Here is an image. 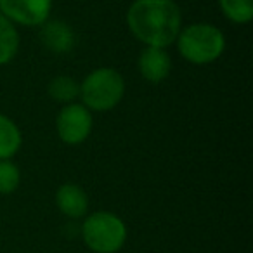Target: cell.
<instances>
[{"label": "cell", "instance_id": "12", "mask_svg": "<svg viewBox=\"0 0 253 253\" xmlns=\"http://www.w3.org/2000/svg\"><path fill=\"white\" fill-rule=\"evenodd\" d=\"M49 95L56 102H63V104H71L75 99L80 95V85L77 80L66 75H59V77L52 78L49 84Z\"/></svg>", "mask_w": 253, "mask_h": 253}, {"label": "cell", "instance_id": "7", "mask_svg": "<svg viewBox=\"0 0 253 253\" xmlns=\"http://www.w3.org/2000/svg\"><path fill=\"white\" fill-rule=\"evenodd\" d=\"M137 66L141 75L149 84H160L170 75L172 59L169 52L160 47H146L137 59Z\"/></svg>", "mask_w": 253, "mask_h": 253}, {"label": "cell", "instance_id": "8", "mask_svg": "<svg viewBox=\"0 0 253 253\" xmlns=\"http://www.w3.org/2000/svg\"><path fill=\"white\" fill-rule=\"evenodd\" d=\"M42 43L54 54H66L75 47V32L64 21L43 23L40 30Z\"/></svg>", "mask_w": 253, "mask_h": 253}, {"label": "cell", "instance_id": "1", "mask_svg": "<svg viewBox=\"0 0 253 253\" xmlns=\"http://www.w3.org/2000/svg\"><path fill=\"white\" fill-rule=\"evenodd\" d=\"M126 23L146 47L165 49L179 37L182 16L173 0H135L126 12Z\"/></svg>", "mask_w": 253, "mask_h": 253}, {"label": "cell", "instance_id": "14", "mask_svg": "<svg viewBox=\"0 0 253 253\" xmlns=\"http://www.w3.org/2000/svg\"><path fill=\"white\" fill-rule=\"evenodd\" d=\"M21 173L11 160H0V194H11L18 189Z\"/></svg>", "mask_w": 253, "mask_h": 253}, {"label": "cell", "instance_id": "3", "mask_svg": "<svg viewBox=\"0 0 253 253\" xmlns=\"http://www.w3.org/2000/svg\"><path fill=\"white\" fill-rule=\"evenodd\" d=\"M125 95V80L113 68H97L80 85V97L87 109L109 111Z\"/></svg>", "mask_w": 253, "mask_h": 253}, {"label": "cell", "instance_id": "2", "mask_svg": "<svg viewBox=\"0 0 253 253\" xmlns=\"http://www.w3.org/2000/svg\"><path fill=\"white\" fill-rule=\"evenodd\" d=\"M177 49L186 61L193 64H208L217 61L225 50V37L210 23H194L180 30Z\"/></svg>", "mask_w": 253, "mask_h": 253}, {"label": "cell", "instance_id": "5", "mask_svg": "<svg viewBox=\"0 0 253 253\" xmlns=\"http://www.w3.org/2000/svg\"><path fill=\"white\" fill-rule=\"evenodd\" d=\"M57 135L66 144H82L92 132V113L84 104L71 102L59 111L56 120Z\"/></svg>", "mask_w": 253, "mask_h": 253}, {"label": "cell", "instance_id": "10", "mask_svg": "<svg viewBox=\"0 0 253 253\" xmlns=\"http://www.w3.org/2000/svg\"><path fill=\"white\" fill-rule=\"evenodd\" d=\"M21 130L9 116L0 115V160H11L21 148Z\"/></svg>", "mask_w": 253, "mask_h": 253}, {"label": "cell", "instance_id": "4", "mask_svg": "<svg viewBox=\"0 0 253 253\" xmlns=\"http://www.w3.org/2000/svg\"><path fill=\"white\" fill-rule=\"evenodd\" d=\"M84 241L95 253H115L126 239V227L122 218L109 211H97L82 225Z\"/></svg>", "mask_w": 253, "mask_h": 253}, {"label": "cell", "instance_id": "6", "mask_svg": "<svg viewBox=\"0 0 253 253\" xmlns=\"http://www.w3.org/2000/svg\"><path fill=\"white\" fill-rule=\"evenodd\" d=\"M52 0H0V14L23 26H40L47 21Z\"/></svg>", "mask_w": 253, "mask_h": 253}, {"label": "cell", "instance_id": "11", "mask_svg": "<svg viewBox=\"0 0 253 253\" xmlns=\"http://www.w3.org/2000/svg\"><path fill=\"white\" fill-rule=\"evenodd\" d=\"M19 49V35L14 23L0 14V64L11 63Z\"/></svg>", "mask_w": 253, "mask_h": 253}, {"label": "cell", "instance_id": "9", "mask_svg": "<svg viewBox=\"0 0 253 253\" xmlns=\"http://www.w3.org/2000/svg\"><path fill=\"white\" fill-rule=\"evenodd\" d=\"M56 203L59 210L70 218H80L88 208V198L77 184H64L57 189Z\"/></svg>", "mask_w": 253, "mask_h": 253}, {"label": "cell", "instance_id": "13", "mask_svg": "<svg viewBox=\"0 0 253 253\" xmlns=\"http://www.w3.org/2000/svg\"><path fill=\"white\" fill-rule=\"evenodd\" d=\"M220 11L229 21L246 25L253 18V0H218Z\"/></svg>", "mask_w": 253, "mask_h": 253}]
</instances>
